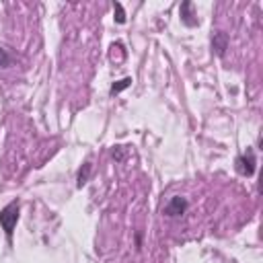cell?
<instances>
[{
    "mask_svg": "<svg viewBox=\"0 0 263 263\" xmlns=\"http://www.w3.org/2000/svg\"><path fill=\"white\" fill-rule=\"evenodd\" d=\"M17 222H19V202H11L9 206L0 210V226H3V230L7 232L9 238L13 236Z\"/></svg>",
    "mask_w": 263,
    "mask_h": 263,
    "instance_id": "6da1fadb",
    "label": "cell"
},
{
    "mask_svg": "<svg viewBox=\"0 0 263 263\" xmlns=\"http://www.w3.org/2000/svg\"><path fill=\"white\" fill-rule=\"evenodd\" d=\"M255 155H253V150H247L245 155H240L236 159V171L243 175V177H251V175L255 173Z\"/></svg>",
    "mask_w": 263,
    "mask_h": 263,
    "instance_id": "7a4b0ae2",
    "label": "cell"
},
{
    "mask_svg": "<svg viewBox=\"0 0 263 263\" xmlns=\"http://www.w3.org/2000/svg\"><path fill=\"white\" fill-rule=\"evenodd\" d=\"M185 210H187V200H185V197H181V195H175V197H171V200H169V204L165 206V216L177 218V216L185 214Z\"/></svg>",
    "mask_w": 263,
    "mask_h": 263,
    "instance_id": "3957f363",
    "label": "cell"
},
{
    "mask_svg": "<svg viewBox=\"0 0 263 263\" xmlns=\"http://www.w3.org/2000/svg\"><path fill=\"white\" fill-rule=\"evenodd\" d=\"M212 48H214L216 56L224 58V54H226V50H228V35H226L224 31H216V33L212 35Z\"/></svg>",
    "mask_w": 263,
    "mask_h": 263,
    "instance_id": "277c9868",
    "label": "cell"
},
{
    "mask_svg": "<svg viewBox=\"0 0 263 263\" xmlns=\"http://www.w3.org/2000/svg\"><path fill=\"white\" fill-rule=\"evenodd\" d=\"M179 17H181V21H183L187 27H195V25H197V17L193 15V5L189 3V0H185V3L181 5Z\"/></svg>",
    "mask_w": 263,
    "mask_h": 263,
    "instance_id": "5b68a950",
    "label": "cell"
},
{
    "mask_svg": "<svg viewBox=\"0 0 263 263\" xmlns=\"http://www.w3.org/2000/svg\"><path fill=\"white\" fill-rule=\"evenodd\" d=\"M91 169H93L91 163H84L82 165V169L78 171V177H76V187H84L86 185V181H89V175H91Z\"/></svg>",
    "mask_w": 263,
    "mask_h": 263,
    "instance_id": "8992f818",
    "label": "cell"
},
{
    "mask_svg": "<svg viewBox=\"0 0 263 263\" xmlns=\"http://www.w3.org/2000/svg\"><path fill=\"white\" fill-rule=\"evenodd\" d=\"M132 84V78L129 76H125V78H121V80H117L113 86H111V95H117V93H121V91H125L127 86Z\"/></svg>",
    "mask_w": 263,
    "mask_h": 263,
    "instance_id": "52a82bcc",
    "label": "cell"
},
{
    "mask_svg": "<svg viewBox=\"0 0 263 263\" xmlns=\"http://www.w3.org/2000/svg\"><path fill=\"white\" fill-rule=\"evenodd\" d=\"M11 64H13V56L9 54V50L0 48V68H9Z\"/></svg>",
    "mask_w": 263,
    "mask_h": 263,
    "instance_id": "ba28073f",
    "label": "cell"
},
{
    "mask_svg": "<svg viewBox=\"0 0 263 263\" xmlns=\"http://www.w3.org/2000/svg\"><path fill=\"white\" fill-rule=\"evenodd\" d=\"M113 13H115V23L123 25V23H125V11H123V7H121L119 3L113 5Z\"/></svg>",
    "mask_w": 263,
    "mask_h": 263,
    "instance_id": "9c48e42d",
    "label": "cell"
},
{
    "mask_svg": "<svg viewBox=\"0 0 263 263\" xmlns=\"http://www.w3.org/2000/svg\"><path fill=\"white\" fill-rule=\"evenodd\" d=\"M113 159L115 161H123V146H115L113 148Z\"/></svg>",
    "mask_w": 263,
    "mask_h": 263,
    "instance_id": "30bf717a",
    "label": "cell"
}]
</instances>
